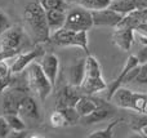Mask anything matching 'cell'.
<instances>
[{
  "label": "cell",
  "mask_w": 147,
  "mask_h": 138,
  "mask_svg": "<svg viewBox=\"0 0 147 138\" xmlns=\"http://www.w3.org/2000/svg\"><path fill=\"white\" fill-rule=\"evenodd\" d=\"M23 20L28 26L31 36L38 43H45L51 40V30L47 22V12L41 3L31 1L26 5L23 12Z\"/></svg>",
  "instance_id": "obj_1"
},
{
  "label": "cell",
  "mask_w": 147,
  "mask_h": 138,
  "mask_svg": "<svg viewBox=\"0 0 147 138\" xmlns=\"http://www.w3.org/2000/svg\"><path fill=\"white\" fill-rule=\"evenodd\" d=\"M107 88V84L105 79L102 77L101 65L97 61L96 57L88 54L85 58V76L80 85V89L85 94H94L97 92L105 90Z\"/></svg>",
  "instance_id": "obj_2"
},
{
  "label": "cell",
  "mask_w": 147,
  "mask_h": 138,
  "mask_svg": "<svg viewBox=\"0 0 147 138\" xmlns=\"http://www.w3.org/2000/svg\"><path fill=\"white\" fill-rule=\"evenodd\" d=\"M27 85L30 89L38 93L41 101H45L54 89L51 80L48 79V76L41 69L40 63L35 61L27 66Z\"/></svg>",
  "instance_id": "obj_3"
},
{
  "label": "cell",
  "mask_w": 147,
  "mask_h": 138,
  "mask_svg": "<svg viewBox=\"0 0 147 138\" xmlns=\"http://www.w3.org/2000/svg\"><path fill=\"white\" fill-rule=\"evenodd\" d=\"M51 40L58 46H79L85 52L86 56L90 54L88 46V31H74L62 27L52 32Z\"/></svg>",
  "instance_id": "obj_4"
},
{
  "label": "cell",
  "mask_w": 147,
  "mask_h": 138,
  "mask_svg": "<svg viewBox=\"0 0 147 138\" xmlns=\"http://www.w3.org/2000/svg\"><path fill=\"white\" fill-rule=\"evenodd\" d=\"M94 26L92 10L88 8L79 5L67 12L65 28L74 31H88Z\"/></svg>",
  "instance_id": "obj_5"
},
{
  "label": "cell",
  "mask_w": 147,
  "mask_h": 138,
  "mask_svg": "<svg viewBox=\"0 0 147 138\" xmlns=\"http://www.w3.org/2000/svg\"><path fill=\"white\" fill-rule=\"evenodd\" d=\"M27 96L26 89L22 87H12L10 89L5 90L3 93V102L1 108L4 115L7 114H18L21 102Z\"/></svg>",
  "instance_id": "obj_6"
},
{
  "label": "cell",
  "mask_w": 147,
  "mask_h": 138,
  "mask_svg": "<svg viewBox=\"0 0 147 138\" xmlns=\"http://www.w3.org/2000/svg\"><path fill=\"white\" fill-rule=\"evenodd\" d=\"M92 17H93L94 26L116 27L120 21L123 20L124 14L111 9V8H105V9L99 10H92Z\"/></svg>",
  "instance_id": "obj_7"
},
{
  "label": "cell",
  "mask_w": 147,
  "mask_h": 138,
  "mask_svg": "<svg viewBox=\"0 0 147 138\" xmlns=\"http://www.w3.org/2000/svg\"><path fill=\"white\" fill-rule=\"evenodd\" d=\"M25 41V32L20 27L10 26L4 34H1V49L18 52Z\"/></svg>",
  "instance_id": "obj_8"
},
{
  "label": "cell",
  "mask_w": 147,
  "mask_h": 138,
  "mask_svg": "<svg viewBox=\"0 0 147 138\" xmlns=\"http://www.w3.org/2000/svg\"><path fill=\"white\" fill-rule=\"evenodd\" d=\"M44 54V50L41 46H36L35 49L30 52H26V53H21L16 57L14 62L13 65L10 66V71H12V75H16V74H20L22 72L31 62H34L36 58L41 57Z\"/></svg>",
  "instance_id": "obj_9"
},
{
  "label": "cell",
  "mask_w": 147,
  "mask_h": 138,
  "mask_svg": "<svg viewBox=\"0 0 147 138\" xmlns=\"http://www.w3.org/2000/svg\"><path fill=\"white\" fill-rule=\"evenodd\" d=\"M137 66H140V61H138L137 56H129L127 58V61H125V65L124 67H123V70L120 71L119 76L116 77V79L114 80V83L111 84V87L109 88V94H107V100L110 101V98H111V96L114 94V92L117 89V88H120L124 83H127L128 80V76H129V72L132 71L133 69H136Z\"/></svg>",
  "instance_id": "obj_10"
},
{
  "label": "cell",
  "mask_w": 147,
  "mask_h": 138,
  "mask_svg": "<svg viewBox=\"0 0 147 138\" xmlns=\"http://www.w3.org/2000/svg\"><path fill=\"white\" fill-rule=\"evenodd\" d=\"M40 66L43 69V71L45 72V75L48 76V79L51 80L52 85L56 87L57 79H58L59 74V59L56 54L53 53H47L41 56V62Z\"/></svg>",
  "instance_id": "obj_11"
},
{
  "label": "cell",
  "mask_w": 147,
  "mask_h": 138,
  "mask_svg": "<svg viewBox=\"0 0 147 138\" xmlns=\"http://www.w3.org/2000/svg\"><path fill=\"white\" fill-rule=\"evenodd\" d=\"M134 28L132 27H120L116 28L112 34V41L115 43V45L117 48H120L121 50L128 52L132 48L133 40H134Z\"/></svg>",
  "instance_id": "obj_12"
},
{
  "label": "cell",
  "mask_w": 147,
  "mask_h": 138,
  "mask_svg": "<svg viewBox=\"0 0 147 138\" xmlns=\"http://www.w3.org/2000/svg\"><path fill=\"white\" fill-rule=\"evenodd\" d=\"M134 96L136 92L128 89V88H117L114 92V94L110 98V102H112L114 105L119 106L123 108H128V110H132L133 107V101H134Z\"/></svg>",
  "instance_id": "obj_13"
},
{
  "label": "cell",
  "mask_w": 147,
  "mask_h": 138,
  "mask_svg": "<svg viewBox=\"0 0 147 138\" xmlns=\"http://www.w3.org/2000/svg\"><path fill=\"white\" fill-rule=\"evenodd\" d=\"M81 96L78 93V87H74L70 84L69 87H65L57 100V108H66V107H75L76 102Z\"/></svg>",
  "instance_id": "obj_14"
},
{
  "label": "cell",
  "mask_w": 147,
  "mask_h": 138,
  "mask_svg": "<svg viewBox=\"0 0 147 138\" xmlns=\"http://www.w3.org/2000/svg\"><path fill=\"white\" fill-rule=\"evenodd\" d=\"M18 114L27 120H39L40 119L38 105H36L35 100L30 96H26L23 98V101L20 105V108H18Z\"/></svg>",
  "instance_id": "obj_15"
},
{
  "label": "cell",
  "mask_w": 147,
  "mask_h": 138,
  "mask_svg": "<svg viewBox=\"0 0 147 138\" xmlns=\"http://www.w3.org/2000/svg\"><path fill=\"white\" fill-rule=\"evenodd\" d=\"M67 76H69L70 84L74 85V87L80 88L81 83L84 80V76H85V58L79 59L78 62L72 63L69 67Z\"/></svg>",
  "instance_id": "obj_16"
},
{
  "label": "cell",
  "mask_w": 147,
  "mask_h": 138,
  "mask_svg": "<svg viewBox=\"0 0 147 138\" xmlns=\"http://www.w3.org/2000/svg\"><path fill=\"white\" fill-rule=\"evenodd\" d=\"M45 12H47V22H48L51 32H54V31L65 27L66 15H67L66 10H63V9H51V10H45Z\"/></svg>",
  "instance_id": "obj_17"
},
{
  "label": "cell",
  "mask_w": 147,
  "mask_h": 138,
  "mask_svg": "<svg viewBox=\"0 0 147 138\" xmlns=\"http://www.w3.org/2000/svg\"><path fill=\"white\" fill-rule=\"evenodd\" d=\"M111 116H112V111L110 110V108L98 105V107H97L93 112L89 114L88 116L81 118V120L85 124H94V123H101V121L109 120Z\"/></svg>",
  "instance_id": "obj_18"
},
{
  "label": "cell",
  "mask_w": 147,
  "mask_h": 138,
  "mask_svg": "<svg viewBox=\"0 0 147 138\" xmlns=\"http://www.w3.org/2000/svg\"><path fill=\"white\" fill-rule=\"evenodd\" d=\"M97 107H98V103H97L94 100L89 98L88 96H81V97L79 98V101L76 102V105H75L76 111L79 112V115H80L81 118L88 116L89 114L93 112Z\"/></svg>",
  "instance_id": "obj_19"
},
{
  "label": "cell",
  "mask_w": 147,
  "mask_h": 138,
  "mask_svg": "<svg viewBox=\"0 0 147 138\" xmlns=\"http://www.w3.org/2000/svg\"><path fill=\"white\" fill-rule=\"evenodd\" d=\"M109 8H111V9L116 10V12L121 13L124 15L137 10V8H136V0H112Z\"/></svg>",
  "instance_id": "obj_20"
},
{
  "label": "cell",
  "mask_w": 147,
  "mask_h": 138,
  "mask_svg": "<svg viewBox=\"0 0 147 138\" xmlns=\"http://www.w3.org/2000/svg\"><path fill=\"white\" fill-rule=\"evenodd\" d=\"M4 116L7 119L12 132H25L26 131V123L20 114H7Z\"/></svg>",
  "instance_id": "obj_21"
},
{
  "label": "cell",
  "mask_w": 147,
  "mask_h": 138,
  "mask_svg": "<svg viewBox=\"0 0 147 138\" xmlns=\"http://www.w3.org/2000/svg\"><path fill=\"white\" fill-rule=\"evenodd\" d=\"M119 120H114L103 129H98V131H94L93 133L89 134V138H111L114 136V128L117 125Z\"/></svg>",
  "instance_id": "obj_22"
},
{
  "label": "cell",
  "mask_w": 147,
  "mask_h": 138,
  "mask_svg": "<svg viewBox=\"0 0 147 138\" xmlns=\"http://www.w3.org/2000/svg\"><path fill=\"white\" fill-rule=\"evenodd\" d=\"M111 1L112 0H81L80 5H83V7L88 8L90 10H99L109 8Z\"/></svg>",
  "instance_id": "obj_23"
},
{
  "label": "cell",
  "mask_w": 147,
  "mask_h": 138,
  "mask_svg": "<svg viewBox=\"0 0 147 138\" xmlns=\"http://www.w3.org/2000/svg\"><path fill=\"white\" fill-rule=\"evenodd\" d=\"M63 112L65 118H66L67 125H75L79 123V120L81 119V116L79 115V112L76 111L75 107H66V108H58Z\"/></svg>",
  "instance_id": "obj_24"
},
{
  "label": "cell",
  "mask_w": 147,
  "mask_h": 138,
  "mask_svg": "<svg viewBox=\"0 0 147 138\" xmlns=\"http://www.w3.org/2000/svg\"><path fill=\"white\" fill-rule=\"evenodd\" d=\"M49 121H51V125L53 128H62V127H66L67 125V121L66 118H65L63 112L61 110L57 108L54 112H52L51 118H49Z\"/></svg>",
  "instance_id": "obj_25"
},
{
  "label": "cell",
  "mask_w": 147,
  "mask_h": 138,
  "mask_svg": "<svg viewBox=\"0 0 147 138\" xmlns=\"http://www.w3.org/2000/svg\"><path fill=\"white\" fill-rule=\"evenodd\" d=\"M41 5L45 10L51 9H67V4L65 0H41Z\"/></svg>",
  "instance_id": "obj_26"
},
{
  "label": "cell",
  "mask_w": 147,
  "mask_h": 138,
  "mask_svg": "<svg viewBox=\"0 0 147 138\" xmlns=\"http://www.w3.org/2000/svg\"><path fill=\"white\" fill-rule=\"evenodd\" d=\"M134 32L140 38V43L142 45H147V22L141 21L137 26L134 27Z\"/></svg>",
  "instance_id": "obj_27"
},
{
  "label": "cell",
  "mask_w": 147,
  "mask_h": 138,
  "mask_svg": "<svg viewBox=\"0 0 147 138\" xmlns=\"http://www.w3.org/2000/svg\"><path fill=\"white\" fill-rule=\"evenodd\" d=\"M146 124H147V114L140 112V115L133 116L132 121H130V128L136 132H140V129Z\"/></svg>",
  "instance_id": "obj_28"
},
{
  "label": "cell",
  "mask_w": 147,
  "mask_h": 138,
  "mask_svg": "<svg viewBox=\"0 0 147 138\" xmlns=\"http://www.w3.org/2000/svg\"><path fill=\"white\" fill-rule=\"evenodd\" d=\"M146 98H147V94H143V93H136L132 110L137 111V112H142V108H143V105H145Z\"/></svg>",
  "instance_id": "obj_29"
},
{
  "label": "cell",
  "mask_w": 147,
  "mask_h": 138,
  "mask_svg": "<svg viewBox=\"0 0 147 138\" xmlns=\"http://www.w3.org/2000/svg\"><path fill=\"white\" fill-rule=\"evenodd\" d=\"M10 133H12V129H10L5 116H0V138L9 137Z\"/></svg>",
  "instance_id": "obj_30"
},
{
  "label": "cell",
  "mask_w": 147,
  "mask_h": 138,
  "mask_svg": "<svg viewBox=\"0 0 147 138\" xmlns=\"http://www.w3.org/2000/svg\"><path fill=\"white\" fill-rule=\"evenodd\" d=\"M138 84H147V63H143L140 66V72L134 79Z\"/></svg>",
  "instance_id": "obj_31"
},
{
  "label": "cell",
  "mask_w": 147,
  "mask_h": 138,
  "mask_svg": "<svg viewBox=\"0 0 147 138\" xmlns=\"http://www.w3.org/2000/svg\"><path fill=\"white\" fill-rule=\"evenodd\" d=\"M9 27H10L9 18H8V15L0 9V36H1V34H4Z\"/></svg>",
  "instance_id": "obj_32"
},
{
  "label": "cell",
  "mask_w": 147,
  "mask_h": 138,
  "mask_svg": "<svg viewBox=\"0 0 147 138\" xmlns=\"http://www.w3.org/2000/svg\"><path fill=\"white\" fill-rule=\"evenodd\" d=\"M9 75H12L10 67L8 66L5 59H1V61H0V79H1V77H7V76H9Z\"/></svg>",
  "instance_id": "obj_33"
},
{
  "label": "cell",
  "mask_w": 147,
  "mask_h": 138,
  "mask_svg": "<svg viewBox=\"0 0 147 138\" xmlns=\"http://www.w3.org/2000/svg\"><path fill=\"white\" fill-rule=\"evenodd\" d=\"M136 56H137L138 61H140V65L147 63V45H143V48L141 49Z\"/></svg>",
  "instance_id": "obj_34"
},
{
  "label": "cell",
  "mask_w": 147,
  "mask_h": 138,
  "mask_svg": "<svg viewBox=\"0 0 147 138\" xmlns=\"http://www.w3.org/2000/svg\"><path fill=\"white\" fill-rule=\"evenodd\" d=\"M136 8L137 10L147 9V0H136Z\"/></svg>",
  "instance_id": "obj_35"
},
{
  "label": "cell",
  "mask_w": 147,
  "mask_h": 138,
  "mask_svg": "<svg viewBox=\"0 0 147 138\" xmlns=\"http://www.w3.org/2000/svg\"><path fill=\"white\" fill-rule=\"evenodd\" d=\"M138 133H141V134H143L145 137H147V124H146V125H143L142 128L140 129V132H138Z\"/></svg>",
  "instance_id": "obj_36"
},
{
  "label": "cell",
  "mask_w": 147,
  "mask_h": 138,
  "mask_svg": "<svg viewBox=\"0 0 147 138\" xmlns=\"http://www.w3.org/2000/svg\"><path fill=\"white\" fill-rule=\"evenodd\" d=\"M142 114H147V98H146V101H145V105H143Z\"/></svg>",
  "instance_id": "obj_37"
}]
</instances>
